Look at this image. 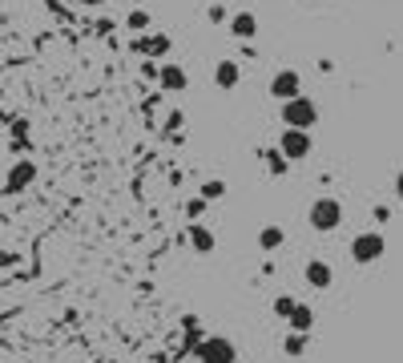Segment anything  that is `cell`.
I'll return each instance as SVG.
<instances>
[{
  "label": "cell",
  "mask_w": 403,
  "mask_h": 363,
  "mask_svg": "<svg viewBox=\"0 0 403 363\" xmlns=\"http://www.w3.org/2000/svg\"><path fill=\"white\" fill-rule=\"evenodd\" d=\"M158 77H161V89H165V93H182V89L190 85V77H186V69L177 65V61H165Z\"/></svg>",
  "instance_id": "obj_8"
},
{
  "label": "cell",
  "mask_w": 403,
  "mask_h": 363,
  "mask_svg": "<svg viewBox=\"0 0 403 363\" xmlns=\"http://www.w3.org/2000/svg\"><path fill=\"white\" fill-rule=\"evenodd\" d=\"M306 343H310V335H299V331H290L287 343H282V351H287L290 359H299V355H306Z\"/></svg>",
  "instance_id": "obj_14"
},
{
  "label": "cell",
  "mask_w": 403,
  "mask_h": 363,
  "mask_svg": "<svg viewBox=\"0 0 403 363\" xmlns=\"http://www.w3.org/2000/svg\"><path fill=\"white\" fill-rule=\"evenodd\" d=\"M230 33L238 36V41H254L258 17H254V13H234V17H230Z\"/></svg>",
  "instance_id": "obj_10"
},
{
  "label": "cell",
  "mask_w": 403,
  "mask_h": 363,
  "mask_svg": "<svg viewBox=\"0 0 403 363\" xmlns=\"http://www.w3.org/2000/svg\"><path fill=\"white\" fill-rule=\"evenodd\" d=\"M310 149H315V142H310L306 130H282L278 133V153H282L287 162H303V158H310Z\"/></svg>",
  "instance_id": "obj_5"
},
{
  "label": "cell",
  "mask_w": 403,
  "mask_h": 363,
  "mask_svg": "<svg viewBox=\"0 0 403 363\" xmlns=\"http://www.w3.org/2000/svg\"><path fill=\"white\" fill-rule=\"evenodd\" d=\"M315 121H319V105L306 97V93L282 101V125H287V130H306V133H310Z\"/></svg>",
  "instance_id": "obj_1"
},
{
  "label": "cell",
  "mask_w": 403,
  "mask_h": 363,
  "mask_svg": "<svg viewBox=\"0 0 403 363\" xmlns=\"http://www.w3.org/2000/svg\"><path fill=\"white\" fill-rule=\"evenodd\" d=\"M303 93V77H299V69H278L271 77V97L274 101H290Z\"/></svg>",
  "instance_id": "obj_6"
},
{
  "label": "cell",
  "mask_w": 403,
  "mask_h": 363,
  "mask_svg": "<svg viewBox=\"0 0 403 363\" xmlns=\"http://www.w3.org/2000/svg\"><path fill=\"white\" fill-rule=\"evenodd\" d=\"M186 214L202 218V214H206V198H190V202H186Z\"/></svg>",
  "instance_id": "obj_20"
},
{
  "label": "cell",
  "mask_w": 403,
  "mask_h": 363,
  "mask_svg": "<svg viewBox=\"0 0 403 363\" xmlns=\"http://www.w3.org/2000/svg\"><path fill=\"white\" fill-rule=\"evenodd\" d=\"M395 198L403 202V170H399V174H395Z\"/></svg>",
  "instance_id": "obj_22"
},
{
  "label": "cell",
  "mask_w": 403,
  "mask_h": 363,
  "mask_svg": "<svg viewBox=\"0 0 403 363\" xmlns=\"http://www.w3.org/2000/svg\"><path fill=\"white\" fill-rule=\"evenodd\" d=\"M210 20H214V25H222V20H230V17H226L222 4H210Z\"/></svg>",
  "instance_id": "obj_21"
},
{
  "label": "cell",
  "mask_w": 403,
  "mask_h": 363,
  "mask_svg": "<svg viewBox=\"0 0 403 363\" xmlns=\"http://www.w3.org/2000/svg\"><path fill=\"white\" fill-rule=\"evenodd\" d=\"M310 327H315V311L310 307H294V315H290V331H299V335H310Z\"/></svg>",
  "instance_id": "obj_13"
},
{
  "label": "cell",
  "mask_w": 403,
  "mask_h": 363,
  "mask_svg": "<svg viewBox=\"0 0 403 363\" xmlns=\"http://www.w3.org/2000/svg\"><path fill=\"white\" fill-rule=\"evenodd\" d=\"M262 158H266V170H271V174H287V170H290V162L282 158V153H278V146H274V149H266Z\"/></svg>",
  "instance_id": "obj_16"
},
{
  "label": "cell",
  "mask_w": 403,
  "mask_h": 363,
  "mask_svg": "<svg viewBox=\"0 0 403 363\" xmlns=\"http://www.w3.org/2000/svg\"><path fill=\"white\" fill-rule=\"evenodd\" d=\"M238 81H242L238 61H218V65H214V85H218V89H234Z\"/></svg>",
  "instance_id": "obj_9"
},
{
  "label": "cell",
  "mask_w": 403,
  "mask_h": 363,
  "mask_svg": "<svg viewBox=\"0 0 403 363\" xmlns=\"http://www.w3.org/2000/svg\"><path fill=\"white\" fill-rule=\"evenodd\" d=\"M294 307H299V303H294L290 295H278V299H274V315H278V319H290V315H294Z\"/></svg>",
  "instance_id": "obj_18"
},
{
  "label": "cell",
  "mask_w": 403,
  "mask_h": 363,
  "mask_svg": "<svg viewBox=\"0 0 403 363\" xmlns=\"http://www.w3.org/2000/svg\"><path fill=\"white\" fill-rule=\"evenodd\" d=\"M202 198H206V202H218V198H226V182H222V178H210V182H202Z\"/></svg>",
  "instance_id": "obj_17"
},
{
  "label": "cell",
  "mask_w": 403,
  "mask_h": 363,
  "mask_svg": "<svg viewBox=\"0 0 403 363\" xmlns=\"http://www.w3.org/2000/svg\"><path fill=\"white\" fill-rule=\"evenodd\" d=\"M125 25L142 33V29H149V13H142V8H137V13H129V20H125Z\"/></svg>",
  "instance_id": "obj_19"
},
{
  "label": "cell",
  "mask_w": 403,
  "mask_h": 363,
  "mask_svg": "<svg viewBox=\"0 0 403 363\" xmlns=\"http://www.w3.org/2000/svg\"><path fill=\"white\" fill-rule=\"evenodd\" d=\"M85 4H105V0H85Z\"/></svg>",
  "instance_id": "obj_23"
},
{
  "label": "cell",
  "mask_w": 403,
  "mask_h": 363,
  "mask_svg": "<svg viewBox=\"0 0 403 363\" xmlns=\"http://www.w3.org/2000/svg\"><path fill=\"white\" fill-rule=\"evenodd\" d=\"M32 174H36V170H32V162H20L13 174H8V190H20V186H29Z\"/></svg>",
  "instance_id": "obj_15"
},
{
  "label": "cell",
  "mask_w": 403,
  "mask_h": 363,
  "mask_svg": "<svg viewBox=\"0 0 403 363\" xmlns=\"http://www.w3.org/2000/svg\"><path fill=\"white\" fill-rule=\"evenodd\" d=\"M310 226H315V231L319 234H331L339 226V222H343V202L339 198H331V194H327V198H315L310 202Z\"/></svg>",
  "instance_id": "obj_2"
},
{
  "label": "cell",
  "mask_w": 403,
  "mask_h": 363,
  "mask_svg": "<svg viewBox=\"0 0 403 363\" xmlns=\"http://www.w3.org/2000/svg\"><path fill=\"white\" fill-rule=\"evenodd\" d=\"M303 275H306V287H315V291H327L335 282V270H331V263H322V259H310Z\"/></svg>",
  "instance_id": "obj_7"
},
{
  "label": "cell",
  "mask_w": 403,
  "mask_h": 363,
  "mask_svg": "<svg viewBox=\"0 0 403 363\" xmlns=\"http://www.w3.org/2000/svg\"><path fill=\"white\" fill-rule=\"evenodd\" d=\"M282 242H287V234H282V226H262V231H258V247L266 250V254H274V250L282 247Z\"/></svg>",
  "instance_id": "obj_12"
},
{
  "label": "cell",
  "mask_w": 403,
  "mask_h": 363,
  "mask_svg": "<svg viewBox=\"0 0 403 363\" xmlns=\"http://www.w3.org/2000/svg\"><path fill=\"white\" fill-rule=\"evenodd\" d=\"M193 355H198V363H238V351L226 335H206Z\"/></svg>",
  "instance_id": "obj_4"
},
{
  "label": "cell",
  "mask_w": 403,
  "mask_h": 363,
  "mask_svg": "<svg viewBox=\"0 0 403 363\" xmlns=\"http://www.w3.org/2000/svg\"><path fill=\"white\" fill-rule=\"evenodd\" d=\"M383 250H387V242H383V234H379V231H363V234H355V238H351V259L359 266L379 263V259H383Z\"/></svg>",
  "instance_id": "obj_3"
},
{
  "label": "cell",
  "mask_w": 403,
  "mask_h": 363,
  "mask_svg": "<svg viewBox=\"0 0 403 363\" xmlns=\"http://www.w3.org/2000/svg\"><path fill=\"white\" fill-rule=\"evenodd\" d=\"M190 247L198 250V254H210V250H214V234L206 231V226H202V222H190Z\"/></svg>",
  "instance_id": "obj_11"
}]
</instances>
